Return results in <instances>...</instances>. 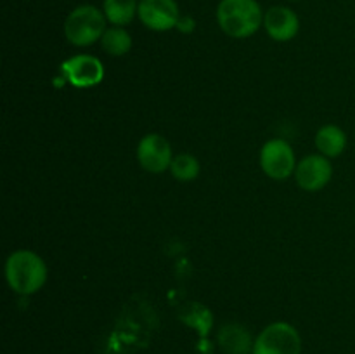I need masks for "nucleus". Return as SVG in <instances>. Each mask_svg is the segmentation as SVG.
Segmentation results:
<instances>
[{"mask_svg":"<svg viewBox=\"0 0 355 354\" xmlns=\"http://www.w3.org/2000/svg\"><path fill=\"white\" fill-rule=\"evenodd\" d=\"M302 339L293 325L284 321L270 323L259 333L252 354H300Z\"/></svg>","mask_w":355,"mask_h":354,"instance_id":"obj_4","label":"nucleus"},{"mask_svg":"<svg viewBox=\"0 0 355 354\" xmlns=\"http://www.w3.org/2000/svg\"><path fill=\"white\" fill-rule=\"evenodd\" d=\"M64 78L78 89H89L104 78V66L101 59L90 54H78L69 58L61 66Z\"/></svg>","mask_w":355,"mask_h":354,"instance_id":"obj_7","label":"nucleus"},{"mask_svg":"<svg viewBox=\"0 0 355 354\" xmlns=\"http://www.w3.org/2000/svg\"><path fill=\"white\" fill-rule=\"evenodd\" d=\"M170 172L180 183H189V180H194L200 176V162H198L196 156L189 155V153H182V155L173 156Z\"/></svg>","mask_w":355,"mask_h":354,"instance_id":"obj_15","label":"nucleus"},{"mask_svg":"<svg viewBox=\"0 0 355 354\" xmlns=\"http://www.w3.org/2000/svg\"><path fill=\"white\" fill-rule=\"evenodd\" d=\"M260 167L263 174L274 180L291 177L297 169V160L290 142L284 139H270L260 149Z\"/></svg>","mask_w":355,"mask_h":354,"instance_id":"obj_5","label":"nucleus"},{"mask_svg":"<svg viewBox=\"0 0 355 354\" xmlns=\"http://www.w3.org/2000/svg\"><path fill=\"white\" fill-rule=\"evenodd\" d=\"M333 177V165L324 155H309L297 163L295 179L304 191H321Z\"/></svg>","mask_w":355,"mask_h":354,"instance_id":"obj_9","label":"nucleus"},{"mask_svg":"<svg viewBox=\"0 0 355 354\" xmlns=\"http://www.w3.org/2000/svg\"><path fill=\"white\" fill-rule=\"evenodd\" d=\"M103 12L113 26H127L139 12V0H104Z\"/></svg>","mask_w":355,"mask_h":354,"instance_id":"obj_13","label":"nucleus"},{"mask_svg":"<svg viewBox=\"0 0 355 354\" xmlns=\"http://www.w3.org/2000/svg\"><path fill=\"white\" fill-rule=\"evenodd\" d=\"M180 318H182V321L186 325L196 328L201 335H207L211 328V312L200 304L191 305L189 311L184 312Z\"/></svg>","mask_w":355,"mask_h":354,"instance_id":"obj_16","label":"nucleus"},{"mask_svg":"<svg viewBox=\"0 0 355 354\" xmlns=\"http://www.w3.org/2000/svg\"><path fill=\"white\" fill-rule=\"evenodd\" d=\"M106 16L101 9L90 3L75 7L64 21V35L75 47H89L101 40L106 28Z\"/></svg>","mask_w":355,"mask_h":354,"instance_id":"obj_3","label":"nucleus"},{"mask_svg":"<svg viewBox=\"0 0 355 354\" xmlns=\"http://www.w3.org/2000/svg\"><path fill=\"white\" fill-rule=\"evenodd\" d=\"M315 146L326 158H336L347 148V134L338 125H324L315 134Z\"/></svg>","mask_w":355,"mask_h":354,"instance_id":"obj_12","label":"nucleus"},{"mask_svg":"<svg viewBox=\"0 0 355 354\" xmlns=\"http://www.w3.org/2000/svg\"><path fill=\"white\" fill-rule=\"evenodd\" d=\"M217 342L225 354H252L255 340L243 325L227 323L218 330Z\"/></svg>","mask_w":355,"mask_h":354,"instance_id":"obj_11","label":"nucleus"},{"mask_svg":"<svg viewBox=\"0 0 355 354\" xmlns=\"http://www.w3.org/2000/svg\"><path fill=\"white\" fill-rule=\"evenodd\" d=\"M6 280L16 294H37L47 281V266L38 253L16 250L6 260Z\"/></svg>","mask_w":355,"mask_h":354,"instance_id":"obj_2","label":"nucleus"},{"mask_svg":"<svg viewBox=\"0 0 355 354\" xmlns=\"http://www.w3.org/2000/svg\"><path fill=\"white\" fill-rule=\"evenodd\" d=\"M137 16L148 30L168 31L177 28L180 9L175 0H139Z\"/></svg>","mask_w":355,"mask_h":354,"instance_id":"obj_6","label":"nucleus"},{"mask_svg":"<svg viewBox=\"0 0 355 354\" xmlns=\"http://www.w3.org/2000/svg\"><path fill=\"white\" fill-rule=\"evenodd\" d=\"M262 7L257 0H220L217 6V23L232 38H248L263 24Z\"/></svg>","mask_w":355,"mask_h":354,"instance_id":"obj_1","label":"nucleus"},{"mask_svg":"<svg viewBox=\"0 0 355 354\" xmlns=\"http://www.w3.org/2000/svg\"><path fill=\"white\" fill-rule=\"evenodd\" d=\"M104 52L110 56H125L132 49V37L123 26H111L101 38Z\"/></svg>","mask_w":355,"mask_h":354,"instance_id":"obj_14","label":"nucleus"},{"mask_svg":"<svg viewBox=\"0 0 355 354\" xmlns=\"http://www.w3.org/2000/svg\"><path fill=\"white\" fill-rule=\"evenodd\" d=\"M196 28V23L191 16H180L179 23H177V30L182 31V33H191Z\"/></svg>","mask_w":355,"mask_h":354,"instance_id":"obj_17","label":"nucleus"},{"mask_svg":"<svg viewBox=\"0 0 355 354\" xmlns=\"http://www.w3.org/2000/svg\"><path fill=\"white\" fill-rule=\"evenodd\" d=\"M137 160L144 170L162 174L172 165V146L163 135L148 134L139 141Z\"/></svg>","mask_w":355,"mask_h":354,"instance_id":"obj_8","label":"nucleus"},{"mask_svg":"<svg viewBox=\"0 0 355 354\" xmlns=\"http://www.w3.org/2000/svg\"><path fill=\"white\" fill-rule=\"evenodd\" d=\"M293 2H295V0H293Z\"/></svg>","mask_w":355,"mask_h":354,"instance_id":"obj_18","label":"nucleus"},{"mask_svg":"<svg viewBox=\"0 0 355 354\" xmlns=\"http://www.w3.org/2000/svg\"><path fill=\"white\" fill-rule=\"evenodd\" d=\"M263 28L276 42H290L300 30V19L290 7L274 6L263 16Z\"/></svg>","mask_w":355,"mask_h":354,"instance_id":"obj_10","label":"nucleus"}]
</instances>
